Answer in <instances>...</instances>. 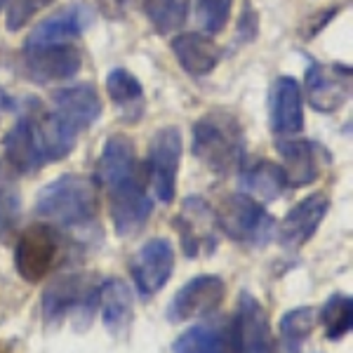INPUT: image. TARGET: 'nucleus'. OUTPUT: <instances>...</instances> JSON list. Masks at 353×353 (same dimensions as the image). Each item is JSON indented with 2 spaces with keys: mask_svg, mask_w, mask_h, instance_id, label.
I'll return each instance as SVG.
<instances>
[{
  "mask_svg": "<svg viewBox=\"0 0 353 353\" xmlns=\"http://www.w3.org/2000/svg\"><path fill=\"white\" fill-rule=\"evenodd\" d=\"M97 181L109 198V212L118 236L130 238L144 229L151 217L153 201L137 179L134 144L130 137L113 134L106 139L97 161Z\"/></svg>",
  "mask_w": 353,
  "mask_h": 353,
  "instance_id": "f257e3e1",
  "label": "nucleus"
},
{
  "mask_svg": "<svg viewBox=\"0 0 353 353\" xmlns=\"http://www.w3.org/2000/svg\"><path fill=\"white\" fill-rule=\"evenodd\" d=\"M101 116V101L92 85L57 90L50 111L33 99V132L45 165L61 161L76 149V141Z\"/></svg>",
  "mask_w": 353,
  "mask_h": 353,
  "instance_id": "f03ea898",
  "label": "nucleus"
},
{
  "mask_svg": "<svg viewBox=\"0 0 353 353\" xmlns=\"http://www.w3.org/2000/svg\"><path fill=\"white\" fill-rule=\"evenodd\" d=\"M36 214L61 229H88L99 214L97 184L81 174H61L36 196Z\"/></svg>",
  "mask_w": 353,
  "mask_h": 353,
  "instance_id": "7ed1b4c3",
  "label": "nucleus"
},
{
  "mask_svg": "<svg viewBox=\"0 0 353 353\" xmlns=\"http://www.w3.org/2000/svg\"><path fill=\"white\" fill-rule=\"evenodd\" d=\"M193 156L210 172L231 174L245 163V132L243 125L229 111H210L198 118L191 132Z\"/></svg>",
  "mask_w": 353,
  "mask_h": 353,
  "instance_id": "20e7f679",
  "label": "nucleus"
},
{
  "mask_svg": "<svg viewBox=\"0 0 353 353\" xmlns=\"http://www.w3.org/2000/svg\"><path fill=\"white\" fill-rule=\"evenodd\" d=\"M97 292H99V281L88 271L57 276L41 294V313L45 323L54 325L66 321L68 316H81L83 321H90L97 309Z\"/></svg>",
  "mask_w": 353,
  "mask_h": 353,
  "instance_id": "39448f33",
  "label": "nucleus"
},
{
  "mask_svg": "<svg viewBox=\"0 0 353 353\" xmlns=\"http://www.w3.org/2000/svg\"><path fill=\"white\" fill-rule=\"evenodd\" d=\"M217 226L243 248H264L276 236V219L248 193H231L219 203Z\"/></svg>",
  "mask_w": 353,
  "mask_h": 353,
  "instance_id": "423d86ee",
  "label": "nucleus"
},
{
  "mask_svg": "<svg viewBox=\"0 0 353 353\" xmlns=\"http://www.w3.org/2000/svg\"><path fill=\"white\" fill-rule=\"evenodd\" d=\"M61 257V236L52 224H31L19 233L14 248L17 273L26 283H41Z\"/></svg>",
  "mask_w": 353,
  "mask_h": 353,
  "instance_id": "0eeeda50",
  "label": "nucleus"
},
{
  "mask_svg": "<svg viewBox=\"0 0 353 353\" xmlns=\"http://www.w3.org/2000/svg\"><path fill=\"white\" fill-rule=\"evenodd\" d=\"M181 163V132L174 125L161 128L149 141L146 153V176L156 198L165 205L174 201L176 174Z\"/></svg>",
  "mask_w": 353,
  "mask_h": 353,
  "instance_id": "6e6552de",
  "label": "nucleus"
},
{
  "mask_svg": "<svg viewBox=\"0 0 353 353\" xmlns=\"http://www.w3.org/2000/svg\"><path fill=\"white\" fill-rule=\"evenodd\" d=\"M174 226L179 231L181 250L189 259L203 257L217 250L219 226L214 210L201 196H189L174 217Z\"/></svg>",
  "mask_w": 353,
  "mask_h": 353,
  "instance_id": "1a4fd4ad",
  "label": "nucleus"
},
{
  "mask_svg": "<svg viewBox=\"0 0 353 353\" xmlns=\"http://www.w3.org/2000/svg\"><path fill=\"white\" fill-rule=\"evenodd\" d=\"M231 353H273L269 313L250 292H241L236 316L229 321Z\"/></svg>",
  "mask_w": 353,
  "mask_h": 353,
  "instance_id": "9d476101",
  "label": "nucleus"
},
{
  "mask_svg": "<svg viewBox=\"0 0 353 353\" xmlns=\"http://www.w3.org/2000/svg\"><path fill=\"white\" fill-rule=\"evenodd\" d=\"M226 297V283L219 276H196L179 288L172 301L168 304V321L170 323H186L201 321L212 316Z\"/></svg>",
  "mask_w": 353,
  "mask_h": 353,
  "instance_id": "9b49d317",
  "label": "nucleus"
},
{
  "mask_svg": "<svg viewBox=\"0 0 353 353\" xmlns=\"http://www.w3.org/2000/svg\"><path fill=\"white\" fill-rule=\"evenodd\" d=\"M306 99L316 111L334 113L351 97V68L344 64L311 61L304 78Z\"/></svg>",
  "mask_w": 353,
  "mask_h": 353,
  "instance_id": "f8f14e48",
  "label": "nucleus"
},
{
  "mask_svg": "<svg viewBox=\"0 0 353 353\" xmlns=\"http://www.w3.org/2000/svg\"><path fill=\"white\" fill-rule=\"evenodd\" d=\"M132 281L141 299L156 297L174 273V248L168 238H153L141 245L132 259Z\"/></svg>",
  "mask_w": 353,
  "mask_h": 353,
  "instance_id": "ddd939ff",
  "label": "nucleus"
},
{
  "mask_svg": "<svg viewBox=\"0 0 353 353\" xmlns=\"http://www.w3.org/2000/svg\"><path fill=\"white\" fill-rule=\"evenodd\" d=\"M83 66L81 50L71 43L24 48V71L33 83L48 85L71 81Z\"/></svg>",
  "mask_w": 353,
  "mask_h": 353,
  "instance_id": "4468645a",
  "label": "nucleus"
},
{
  "mask_svg": "<svg viewBox=\"0 0 353 353\" xmlns=\"http://www.w3.org/2000/svg\"><path fill=\"white\" fill-rule=\"evenodd\" d=\"M269 125L281 139L297 137L304 130V94L294 78H276L269 92Z\"/></svg>",
  "mask_w": 353,
  "mask_h": 353,
  "instance_id": "2eb2a0df",
  "label": "nucleus"
},
{
  "mask_svg": "<svg viewBox=\"0 0 353 353\" xmlns=\"http://www.w3.org/2000/svg\"><path fill=\"white\" fill-rule=\"evenodd\" d=\"M278 153L283 158L281 168L285 170L288 184L292 189L313 184L330 161L327 149H323L321 144L309 139H294V137L278 141Z\"/></svg>",
  "mask_w": 353,
  "mask_h": 353,
  "instance_id": "dca6fc26",
  "label": "nucleus"
},
{
  "mask_svg": "<svg viewBox=\"0 0 353 353\" xmlns=\"http://www.w3.org/2000/svg\"><path fill=\"white\" fill-rule=\"evenodd\" d=\"M330 210V198L325 193H311L304 201H299L285 214L281 226H276L278 243L285 250H299L313 238L321 221L325 219Z\"/></svg>",
  "mask_w": 353,
  "mask_h": 353,
  "instance_id": "f3484780",
  "label": "nucleus"
},
{
  "mask_svg": "<svg viewBox=\"0 0 353 353\" xmlns=\"http://www.w3.org/2000/svg\"><path fill=\"white\" fill-rule=\"evenodd\" d=\"M92 19H94L92 10L85 3L66 5L64 10H59V12H54L52 17L43 19L41 24L28 33L24 48H43V45L71 43L73 38H78L85 28L92 24Z\"/></svg>",
  "mask_w": 353,
  "mask_h": 353,
  "instance_id": "a211bd4d",
  "label": "nucleus"
},
{
  "mask_svg": "<svg viewBox=\"0 0 353 353\" xmlns=\"http://www.w3.org/2000/svg\"><path fill=\"white\" fill-rule=\"evenodd\" d=\"M97 309L101 313V323L111 337L125 339L134 323V294L121 278H109L97 292Z\"/></svg>",
  "mask_w": 353,
  "mask_h": 353,
  "instance_id": "6ab92c4d",
  "label": "nucleus"
},
{
  "mask_svg": "<svg viewBox=\"0 0 353 353\" xmlns=\"http://www.w3.org/2000/svg\"><path fill=\"white\" fill-rule=\"evenodd\" d=\"M28 109L17 118V123L5 134V161H8L19 174H36L45 161L38 151L36 132H33V99L26 101Z\"/></svg>",
  "mask_w": 353,
  "mask_h": 353,
  "instance_id": "aec40b11",
  "label": "nucleus"
},
{
  "mask_svg": "<svg viewBox=\"0 0 353 353\" xmlns=\"http://www.w3.org/2000/svg\"><path fill=\"white\" fill-rule=\"evenodd\" d=\"M172 52L189 76L203 78L217 68L221 59V48L212 38L203 36V33H181L172 41Z\"/></svg>",
  "mask_w": 353,
  "mask_h": 353,
  "instance_id": "412c9836",
  "label": "nucleus"
},
{
  "mask_svg": "<svg viewBox=\"0 0 353 353\" xmlns=\"http://www.w3.org/2000/svg\"><path fill=\"white\" fill-rule=\"evenodd\" d=\"M243 172H241V189L252 198H259L264 203L278 201L283 196L290 184L285 170L273 161H264L257 158L252 163H243Z\"/></svg>",
  "mask_w": 353,
  "mask_h": 353,
  "instance_id": "4be33fe9",
  "label": "nucleus"
},
{
  "mask_svg": "<svg viewBox=\"0 0 353 353\" xmlns=\"http://www.w3.org/2000/svg\"><path fill=\"white\" fill-rule=\"evenodd\" d=\"M172 353H231L229 321L210 318V321L191 325L174 339Z\"/></svg>",
  "mask_w": 353,
  "mask_h": 353,
  "instance_id": "5701e85b",
  "label": "nucleus"
},
{
  "mask_svg": "<svg viewBox=\"0 0 353 353\" xmlns=\"http://www.w3.org/2000/svg\"><path fill=\"white\" fill-rule=\"evenodd\" d=\"M19 172L5 158H0V241H10L21 226V191Z\"/></svg>",
  "mask_w": 353,
  "mask_h": 353,
  "instance_id": "b1692460",
  "label": "nucleus"
},
{
  "mask_svg": "<svg viewBox=\"0 0 353 353\" xmlns=\"http://www.w3.org/2000/svg\"><path fill=\"white\" fill-rule=\"evenodd\" d=\"M106 92L113 99V104L123 109L125 121H139L141 111H144V88L128 68H113L106 78Z\"/></svg>",
  "mask_w": 353,
  "mask_h": 353,
  "instance_id": "393cba45",
  "label": "nucleus"
},
{
  "mask_svg": "<svg viewBox=\"0 0 353 353\" xmlns=\"http://www.w3.org/2000/svg\"><path fill=\"white\" fill-rule=\"evenodd\" d=\"M318 323V311L313 306H297L281 318V346L283 353H301L306 339Z\"/></svg>",
  "mask_w": 353,
  "mask_h": 353,
  "instance_id": "a878e982",
  "label": "nucleus"
},
{
  "mask_svg": "<svg viewBox=\"0 0 353 353\" xmlns=\"http://www.w3.org/2000/svg\"><path fill=\"white\" fill-rule=\"evenodd\" d=\"M318 321L325 327V337L330 341H339L351 332L353 327V299L349 294H332L318 311Z\"/></svg>",
  "mask_w": 353,
  "mask_h": 353,
  "instance_id": "bb28decb",
  "label": "nucleus"
},
{
  "mask_svg": "<svg viewBox=\"0 0 353 353\" xmlns=\"http://www.w3.org/2000/svg\"><path fill=\"white\" fill-rule=\"evenodd\" d=\"M146 17L161 36L179 31L189 17V0H146Z\"/></svg>",
  "mask_w": 353,
  "mask_h": 353,
  "instance_id": "cd10ccee",
  "label": "nucleus"
},
{
  "mask_svg": "<svg viewBox=\"0 0 353 353\" xmlns=\"http://www.w3.org/2000/svg\"><path fill=\"white\" fill-rule=\"evenodd\" d=\"M231 8L233 0H193L196 21L208 36H217L224 31L231 19Z\"/></svg>",
  "mask_w": 353,
  "mask_h": 353,
  "instance_id": "c85d7f7f",
  "label": "nucleus"
},
{
  "mask_svg": "<svg viewBox=\"0 0 353 353\" xmlns=\"http://www.w3.org/2000/svg\"><path fill=\"white\" fill-rule=\"evenodd\" d=\"M52 3L54 0H10L8 28L10 31H19V28H24L41 10H45Z\"/></svg>",
  "mask_w": 353,
  "mask_h": 353,
  "instance_id": "c756f323",
  "label": "nucleus"
},
{
  "mask_svg": "<svg viewBox=\"0 0 353 353\" xmlns=\"http://www.w3.org/2000/svg\"><path fill=\"white\" fill-rule=\"evenodd\" d=\"M14 99L12 97H10L8 92H5V90H0V121H3L5 116H8V113H12L14 111Z\"/></svg>",
  "mask_w": 353,
  "mask_h": 353,
  "instance_id": "7c9ffc66",
  "label": "nucleus"
},
{
  "mask_svg": "<svg viewBox=\"0 0 353 353\" xmlns=\"http://www.w3.org/2000/svg\"><path fill=\"white\" fill-rule=\"evenodd\" d=\"M5 8V0H0V10H3Z\"/></svg>",
  "mask_w": 353,
  "mask_h": 353,
  "instance_id": "2f4dec72",
  "label": "nucleus"
}]
</instances>
